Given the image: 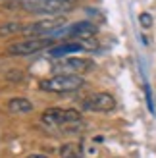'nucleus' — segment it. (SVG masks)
Returning <instances> with one entry per match:
<instances>
[{
  "instance_id": "nucleus-13",
  "label": "nucleus",
  "mask_w": 156,
  "mask_h": 158,
  "mask_svg": "<svg viewBox=\"0 0 156 158\" xmlns=\"http://www.w3.org/2000/svg\"><path fill=\"white\" fill-rule=\"evenodd\" d=\"M146 104H149V110H150V112H154V104H152V94H150V89H149V85H146Z\"/></svg>"
},
{
  "instance_id": "nucleus-1",
  "label": "nucleus",
  "mask_w": 156,
  "mask_h": 158,
  "mask_svg": "<svg viewBox=\"0 0 156 158\" xmlns=\"http://www.w3.org/2000/svg\"><path fill=\"white\" fill-rule=\"evenodd\" d=\"M85 87V79L81 75H72V73H56L52 77H46L41 81L39 89L44 93H75Z\"/></svg>"
},
{
  "instance_id": "nucleus-11",
  "label": "nucleus",
  "mask_w": 156,
  "mask_h": 158,
  "mask_svg": "<svg viewBox=\"0 0 156 158\" xmlns=\"http://www.w3.org/2000/svg\"><path fill=\"white\" fill-rule=\"evenodd\" d=\"M23 27H25V23H21V21H6V23L0 25V37L18 35L23 31Z\"/></svg>"
},
{
  "instance_id": "nucleus-2",
  "label": "nucleus",
  "mask_w": 156,
  "mask_h": 158,
  "mask_svg": "<svg viewBox=\"0 0 156 158\" xmlns=\"http://www.w3.org/2000/svg\"><path fill=\"white\" fill-rule=\"evenodd\" d=\"M75 4V0H18V6L31 14H43V15H58L62 12H68Z\"/></svg>"
},
{
  "instance_id": "nucleus-12",
  "label": "nucleus",
  "mask_w": 156,
  "mask_h": 158,
  "mask_svg": "<svg viewBox=\"0 0 156 158\" xmlns=\"http://www.w3.org/2000/svg\"><path fill=\"white\" fill-rule=\"evenodd\" d=\"M139 23H141V27H143V29L152 27V15H150L149 12H143L141 15H139Z\"/></svg>"
},
{
  "instance_id": "nucleus-7",
  "label": "nucleus",
  "mask_w": 156,
  "mask_h": 158,
  "mask_svg": "<svg viewBox=\"0 0 156 158\" xmlns=\"http://www.w3.org/2000/svg\"><path fill=\"white\" fill-rule=\"evenodd\" d=\"M95 68V62L89 60V58H77V56H72V58H64L62 62H58L54 69H58L60 73H72V75H79V73H85V72H91Z\"/></svg>"
},
{
  "instance_id": "nucleus-6",
  "label": "nucleus",
  "mask_w": 156,
  "mask_h": 158,
  "mask_svg": "<svg viewBox=\"0 0 156 158\" xmlns=\"http://www.w3.org/2000/svg\"><path fill=\"white\" fill-rule=\"evenodd\" d=\"M81 106L87 112H112L116 108V98L110 93H95L81 100Z\"/></svg>"
},
{
  "instance_id": "nucleus-3",
  "label": "nucleus",
  "mask_w": 156,
  "mask_h": 158,
  "mask_svg": "<svg viewBox=\"0 0 156 158\" xmlns=\"http://www.w3.org/2000/svg\"><path fill=\"white\" fill-rule=\"evenodd\" d=\"M41 122L48 127H60L68 129L75 123H81V114L75 108H48L41 116Z\"/></svg>"
},
{
  "instance_id": "nucleus-8",
  "label": "nucleus",
  "mask_w": 156,
  "mask_h": 158,
  "mask_svg": "<svg viewBox=\"0 0 156 158\" xmlns=\"http://www.w3.org/2000/svg\"><path fill=\"white\" fill-rule=\"evenodd\" d=\"M8 112L10 114H29L33 112V102H31L29 98H23V97H15V98H10L8 100Z\"/></svg>"
},
{
  "instance_id": "nucleus-14",
  "label": "nucleus",
  "mask_w": 156,
  "mask_h": 158,
  "mask_svg": "<svg viewBox=\"0 0 156 158\" xmlns=\"http://www.w3.org/2000/svg\"><path fill=\"white\" fill-rule=\"evenodd\" d=\"M27 158H50V156H46V154H41V152H35V154H29Z\"/></svg>"
},
{
  "instance_id": "nucleus-5",
  "label": "nucleus",
  "mask_w": 156,
  "mask_h": 158,
  "mask_svg": "<svg viewBox=\"0 0 156 158\" xmlns=\"http://www.w3.org/2000/svg\"><path fill=\"white\" fill-rule=\"evenodd\" d=\"M64 25H66L64 19H60V18H44V19H39L33 23H27L21 33L29 35V37H48L50 33H54L56 29L64 27Z\"/></svg>"
},
{
  "instance_id": "nucleus-10",
  "label": "nucleus",
  "mask_w": 156,
  "mask_h": 158,
  "mask_svg": "<svg viewBox=\"0 0 156 158\" xmlns=\"http://www.w3.org/2000/svg\"><path fill=\"white\" fill-rule=\"evenodd\" d=\"M62 158H83V147L79 143H64L60 147Z\"/></svg>"
},
{
  "instance_id": "nucleus-9",
  "label": "nucleus",
  "mask_w": 156,
  "mask_h": 158,
  "mask_svg": "<svg viewBox=\"0 0 156 158\" xmlns=\"http://www.w3.org/2000/svg\"><path fill=\"white\" fill-rule=\"evenodd\" d=\"M81 50H83L81 43H64V44H58V46H50V48H48V56H52V58H64V56H68V54L81 52Z\"/></svg>"
},
{
  "instance_id": "nucleus-4",
  "label": "nucleus",
  "mask_w": 156,
  "mask_h": 158,
  "mask_svg": "<svg viewBox=\"0 0 156 158\" xmlns=\"http://www.w3.org/2000/svg\"><path fill=\"white\" fill-rule=\"evenodd\" d=\"M52 43H54V39L50 37H29V39H23V41L8 44L6 52L10 56H31V54L52 46Z\"/></svg>"
}]
</instances>
